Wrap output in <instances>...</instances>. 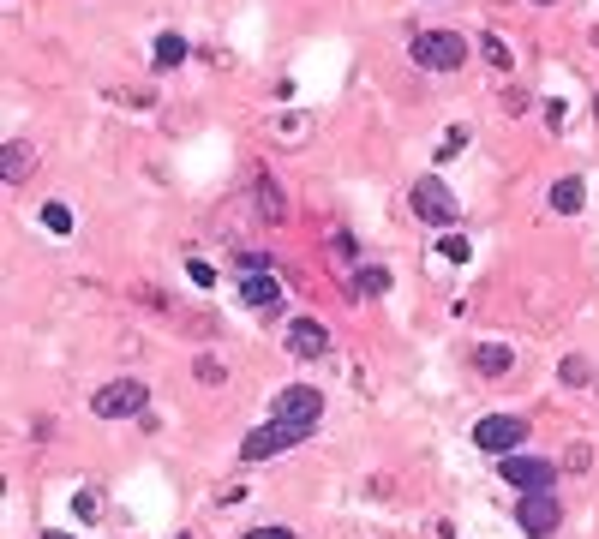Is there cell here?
Here are the masks:
<instances>
[{
  "label": "cell",
  "mask_w": 599,
  "mask_h": 539,
  "mask_svg": "<svg viewBox=\"0 0 599 539\" xmlns=\"http://www.w3.org/2000/svg\"><path fill=\"white\" fill-rule=\"evenodd\" d=\"M546 204H552L558 216H576V210L588 204V192H582V180H576V174H564V180H552V198H546Z\"/></svg>",
  "instance_id": "obj_15"
},
{
  "label": "cell",
  "mask_w": 599,
  "mask_h": 539,
  "mask_svg": "<svg viewBox=\"0 0 599 539\" xmlns=\"http://www.w3.org/2000/svg\"><path fill=\"white\" fill-rule=\"evenodd\" d=\"M354 300H378V294H390V270L384 264H354Z\"/></svg>",
  "instance_id": "obj_13"
},
{
  "label": "cell",
  "mask_w": 599,
  "mask_h": 539,
  "mask_svg": "<svg viewBox=\"0 0 599 539\" xmlns=\"http://www.w3.org/2000/svg\"><path fill=\"white\" fill-rule=\"evenodd\" d=\"M336 342H330V330L318 324V318H288V354L294 360H324Z\"/></svg>",
  "instance_id": "obj_9"
},
{
  "label": "cell",
  "mask_w": 599,
  "mask_h": 539,
  "mask_svg": "<svg viewBox=\"0 0 599 539\" xmlns=\"http://www.w3.org/2000/svg\"><path fill=\"white\" fill-rule=\"evenodd\" d=\"M498 474H504L516 492H552V480H558V462H540V456H528V450H510V456L498 462Z\"/></svg>",
  "instance_id": "obj_7"
},
{
  "label": "cell",
  "mask_w": 599,
  "mask_h": 539,
  "mask_svg": "<svg viewBox=\"0 0 599 539\" xmlns=\"http://www.w3.org/2000/svg\"><path fill=\"white\" fill-rule=\"evenodd\" d=\"M72 516H78V522H102V492H78V498H72Z\"/></svg>",
  "instance_id": "obj_22"
},
{
  "label": "cell",
  "mask_w": 599,
  "mask_h": 539,
  "mask_svg": "<svg viewBox=\"0 0 599 539\" xmlns=\"http://www.w3.org/2000/svg\"><path fill=\"white\" fill-rule=\"evenodd\" d=\"M144 402H150V390H144L138 378H114V384H102V390L90 396V414H102V420H132V414H144Z\"/></svg>",
  "instance_id": "obj_4"
},
{
  "label": "cell",
  "mask_w": 599,
  "mask_h": 539,
  "mask_svg": "<svg viewBox=\"0 0 599 539\" xmlns=\"http://www.w3.org/2000/svg\"><path fill=\"white\" fill-rule=\"evenodd\" d=\"M594 120H599V96H594Z\"/></svg>",
  "instance_id": "obj_28"
},
{
  "label": "cell",
  "mask_w": 599,
  "mask_h": 539,
  "mask_svg": "<svg viewBox=\"0 0 599 539\" xmlns=\"http://www.w3.org/2000/svg\"><path fill=\"white\" fill-rule=\"evenodd\" d=\"M594 48H599V24H594Z\"/></svg>",
  "instance_id": "obj_27"
},
{
  "label": "cell",
  "mask_w": 599,
  "mask_h": 539,
  "mask_svg": "<svg viewBox=\"0 0 599 539\" xmlns=\"http://www.w3.org/2000/svg\"><path fill=\"white\" fill-rule=\"evenodd\" d=\"M246 539H300L294 528H246Z\"/></svg>",
  "instance_id": "obj_25"
},
{
  "label": "cell",
  "mask_w": 599,
  "mask_h": 539,
  "mask_svg": "<svg viewBox=\"0 0 599 539\" xmlns=\"http://www.w3.org/2000/svg\"><path fill=\"white\" fill-rule=\"evenodd\" d=\"M558 378H564V384H570V390H582V384H594V366H588V360H582V354H570V360H564V366H558Z\"/></svg>",
  "instance_id": "obj_19"
},
{
  "label": "cell",
  "mask_w": 599,
  "mask_h": 539,
  "mask_svg": "<svg viewBox=\"0 0 599 539\" xmlns=\"http://www.w3.org/2000/svg\"><path fill=\"white\" fill-rule=\"evenodd\" d=\"M558 468H570V474H588V468H594V444H588V438H576V444L558 456Z\"/></svg>",
  "instance_id": "obj_18"
},
{
  "label": "cell",
  "mask_w": 599,
  "mask_h": 539,
  "mask_svg": "<svg viewBox=\"0 0 599 539\" xmlns=\"http://www.w3.org/2000/svg\"><path fill=\"white\" fill-rule=\"evenodd\" d=\"M408 204H414V216H420L426 228H450V222L462 216L456 198H450V186H444V174H420L414 192H408Z\"/></svg>",
  "instance_id": "obj_2"
},
{
  "label": "cell",
  "mask_w": 599,
  "mask_h": 539,
  "mask_svg": "<svg viewBox=\"0 0 599 539\" xmlns=\"http://www.w3.org/2000/svg\"><path fill=\"white\" fill-rule=\"evenodd\" d=\"M480 54H486V60H492L498 72H510V48H504V42H498L492 30H480Z\"/></svg>",
  "instance_id": "obj_20"
},
{
  "label": "cell",
  "mask_w": 599,
  "mask_h": 539,
  "mask_svg": "<svg viewBox=\"0 0 599 539\" xmlns=\"http://www.w3.org/2000/svg\"><path fill=\"white\" fill-rule=\"evenodd\" d=\"M540 6H552V0H540Z\"/></svg>",
  "instance_id": "obj_29"
},
{
  "label": "cell",
  "mask_w": 599,
  "mask_h": 539,
  "mask_svg": "<svg viewBox=\"0 0 599 539\" xmlns=\"http://www.w3.org/2000/svg\"><path fill=\"white\" fill-rule=\"evenodd\" d=\"M270 420H288V426H318V420H324V390H312V384H288V390H276Z\"/></svg>",
  "instance_id": "obj_5"
},
{
  "label": "cell",
  "mask_w": 599,
  "mask_h": 539,
  "mask_svg": "<svg viewBox=\"0 0 599 539\" xmlns=\"http://www.w3.org/2000/svg\"><path fill=\"white\" fill-rule=\"evenodd\" d=\"M198 378H204V384H222L228 372H222V360H216V354H198Z\"/></svg>",
  "instance_id": "obj_24"
},
{
  "label": "cell",
  "mask_w": 599,
  "mask_h": 539,
  "mask_svg": "<svg viewBox=\"0 0 599 539\" xmlns=\"http://www.w3.org/2000/svg\"><path fill=\"white\" fill-rule=\"evenodd\" d=\"M558 522H564V504L552 498V492H522V504H516V528L528 539H552L558 534Z\"/></svg>",
  "instance_id": "obj_6"
},
{
  "label": "cell",
  "mask_w": 599,
  "mask_h": 539,
  "mask_svg": "<svg viewBox=\"0 0 599 539\" xmlns=\"http://www.w3.org/2000/svg\"><path fill=\"white\" fill-rule=\"evenodd\" d=\"M252 186H258V216H264L270 228H282V222H288V198H282L276 174H270V168H252Z\"/></svg>",
  "instance_id": "obj_11"
},
{
  "label": "cell",
  "mask_w": 599,
  "mask_h": 539,
  "mask_svg": "<svg viewBox=\"0 0 599 539\" xmlns=\"http://www.w3.org/2000/svg\"><path fill=\"white\" fill-rule=\"evenodd\" d=\"M42 228L48 234H72V210L66 204H42Z\"/></svg>",
  "instance_id": "obj_21"
},
{
  "label": "cell",
  "mask_w": 599,
  "mask_h": 539,
  "mask_svg": "<svg viewBox=\"0 0 599 539\" xmlns=\"http://www.w3.org/2000/svg\"><path fill=\"white\" fill-rule=\"evenodd\" d=\"M30 168H36V144H24V138L0 144V180H6V186H24Z\"/></svg>",
  "instance_id": "obj_12"
},
{
  "label": "cell",
  "mask_w": 599,
  "mask_h": 539,
  "mask_svg": "<svg viewBox=\"0 0 599 539\" xmlns=\"http://www.w3.org/2000/svg\"><path fill=\"white\" fill-rule=\"evenodd\" d=\"M240 306H252V312H276V306H282V282H276V270H252V276H240Z\"/></svg>",
  "instance_id": "obj_10"
},
{
  "label": "cell",
  "mask_w": 599,
  "mask_h": 539,
  "mask_svg": "<svg viewBox=\"0 0 599 539\" xmlns=\"http://www.w3.org/2000/svg\"><path fill=\"white\" fill-rule=\"evenodd\" d=\"M438 252H444L450 264H468V258H474V246H468L462 234H444V240H438Z\"/></svg>",
  "instance_id": "obj_23"
},
{
  "label": "cell",
  "mask_w": 599,
  "mask_h": 539,
  "mask_svg": "<svg viewBox=\"0 0 599 539\" xmlns=\"http://www.w3.org/2000/svg\"><path fill=\"white\" fill-rule=\"evenodd\" d=\"M42 539H72V534H42Z\"/></svg>",
  "instance_id": "obj_26"
},
{
  "label": "cell",
  "mask_w": 599,
  "mask_h": 539,
  "mask_svg": "<svg viewBox=\"0 0 599 539\" xmlns=\"http://www.w3.org/2000/svg\"><path fill=\"white\" fill-rule=\"evenodd\" d=\"M186 54H192V42H186V36H174V30H168V36H156V72H174Z\"/></svg>",
  "instance_id": "obj_16"
},
{
  "label": "cell",
  "mask_w": 599,
  "mask_h": 539,
  "mask_svg": "<svg viewBox=\"0 0 599 539\" xmlns=\"http://www.w3.org/2000/svg\"><path fill=\"white\" fill-rule=\"evenodd\" d=\"M510 366H516V354H510L504 342H480V348H474V372H480V378H504Z\"/></svg>",
  "instance_id": "obj_14"
},
{
  "label": "cell",
  "mask_w": 599,
  "mask_h": 539,
  "mask_svg": "<svg viewBox=\"0 0 599 539\" xmlns=\"http://www.w3.org/2000/svg\"><path fill=\"white\" fill-rule=\"evenodd\" d=\"M270 132H276L282 144H306V138H312V120H306V114H276Z\"/></svg>",
  "instance_id": "obj_17"
},
{
  "label": "cell",
  "mask_w": 599,
  "mask_h": 539,
  "mask_svg": "<svg viewBox=\"0 0 599 539\" xmlns=\"http://www.w3.org/2000/svg\"><path fill=\"white\" fill-rule=\"evenodd\" d=\"M474 444L492 450V456H510V450L528 444V420H522V414H492V420L474 426Z\"/></svg>",
  "instance_id": "obj_8"
},
{
  "label": "cell",
  "mask_w": 599,
  "mask_h": 539,
  "mask_svg": "<svg viewBox=\"0 0 599 539\" xmlns=\"http://www.w3.org/2000/svg\"><path fill=\"white\" fill-rule=\"evenodd\" d=\"M318 426H288V420H270V426H258L246 444H240V462H270V456H288L294 444H306Z\"/></svg>",
  "instance_id": "obj_3"
},
{
  "label": "cell",
  "mask_w": 599,
  "mask_h": 539,
  "mask_svg": "<svg viewBox=\"0 0 599 539\" xmlns=\"http://www.w3.org/2000/svg\"><path fill=\"white\" fill-rule=\"evenodd\" d=\"M408 54H414V66H426V72H456V66L468 60V42H462L456 30H420Z\"/></svg>",
  "instance_id": "obj_1"
}]
</instances>
